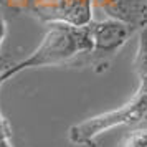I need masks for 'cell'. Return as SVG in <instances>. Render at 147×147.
Here are the masks:
<instances>
[{"label": "cell", "mask_w": 147, "mask_h": 147, "mask_svg": "<svg viewBox=\"0 0 147 147\" xmlns=\"http://www.w3.org/2000/svg\"><path fill=\"white\" fill-rule=\"evenodd\" d=\"M48 30L41 43L33 53H30L25 60L13 63L3 74L7 81L12 76L18 74L23 69L41 66H60L68 63L78 55L91 53L93 41L89 35V28L86 27H73L66 23H48Z\"/></svg>", "instance_id": "1"}, {"label": "cell", "mask_w": 147, "mask_h": 147, "mask_svg": "<svg viewBox=\"0 0 147 147\" xmlns=\"http://www.w3.org/2000/svg\"><path fill=\"white\" fill-rule=\"evenodd\" d=\"M147 117V78L139 80V88L132 99L124 106L88 117L68 129V140L74 146L96 147V140L101 134L119 126H129L140 122Z\"/></svg>", "instance_id": "2"}, {"label": "cell", "mask_w": 147, "mask_h": 147, "mask_svg": "<svg viewBox=\"0 0 147 147\" xmlns=\"http://www.w3.org/2000/svg\"><path fill=\"white\" fill-rule=\"evenodd\" d=\"M88 28H89L91 41H93L89 61L94 69L101 73L107 68V65L117 55V51L127 43L129 36L134 32L126 23L114 20V18H106V20L98 22L93 20L88 25Z\"/></svg>", "instance_id": "3"}, {"label": "cell", "mask_w": 147, "mask_h": 147, "mask_svg": "<svg viewBox=\"0 0 147 147\" xmlns=\"http://www.w3.org/2000/svg\"><path fill=\"white\" fill-rule=\"evenodd\" d=\"M94 0H30L28 12L45 23L86 27L93 22Z\"/></svg>", "instance_id": "4"}, {"label": "cell", "mask_w": 147, "mask_h": 147, "mask_svg": "<svg viewBox=\"0 0 147 147\" xmlns=\"http://www.w3.org/2000/svg\"><path fill=\"white\" fill-rule=\"evenodd\" d=\"M94 5L107 18L126 23L132 32L147 27V0H94Z\"/></svg>", "instance_id": "5"}, {"label": "cell", "mask_w": 147, "mask_h": 147, "mask_svg": "<svg viewBox=\"0 0 147 147\" xmlns=\"http://www.w3.org/2000/svg\"><path fill=\"white\" fill-rule=\"evenodd\" d=\"M134 69L139 80L147 78V27L139 30L137 36V50L134 56Z\"/></svg>", "instance_id": "6"}, {"label": "cell", "mask_w": 147, "mask_h": 147, "mask_svg": "<svg viewBox=\"0 0 147 147\" xmlns=\"http://www.w3.org/2000/svg\"><path fill=\"white\" fill-rule=\"evenodd\" d=\"M121 147H147V129H134L127 132Z\"/></svg>", "instance_id": "7"}, {"label": "cell", "mask_w": 147, "mask_h": 147, "mask_svg": "<svg viewBox=\"0 0 147 147\" xmlns=\"http://www.w3.org/2000/svg\"><path fill=\"white\" fill-rule=\"evenodd\" d=\"M10 136H12V127L8 124V121L0 114V140L10 139Z\"/></svg>", "instance_id": "8"}, {"label": "cell", "mask_w": 147, "mask_h": 147, "mask_svg": "<svg viewBox=\"0 0 147 147\" xmlns=\"http://www.w3.org/2000/svg\"><path fill=\"white\" fill-rule=\"evenodd\" d=\"M5 38H7V22L3 18V15L0 13V48L3 45Z\"/></svg>", "instance_id": "9"}, {"label": "cell", "mask_w": 147, "mask_h": 147, "mask_svg": "<svg viewBox=\"0 0 147 147\" xmlns=\"http://www.w3.org/2000/svg\"><path fill=\"white\" fill-rule=\"evenodd\" d=\"M0 147H12V144H10V139L0 140Z\"/></svg>", "instance_id": "10"}, {"label": "cell", "mask_w": 147, "mask_h": 147, "mask_svg": "<svg viewBox=\"0 0 147 147\" xmlns=\"http://www.w3.org/2000/svg\"><path fill=\"white\" fill-rule=\"evenodd\" d=\"M0 7L8 8V7H10V0H0Z\"/></svg>", "instance_id": "11"}]
</instances>
